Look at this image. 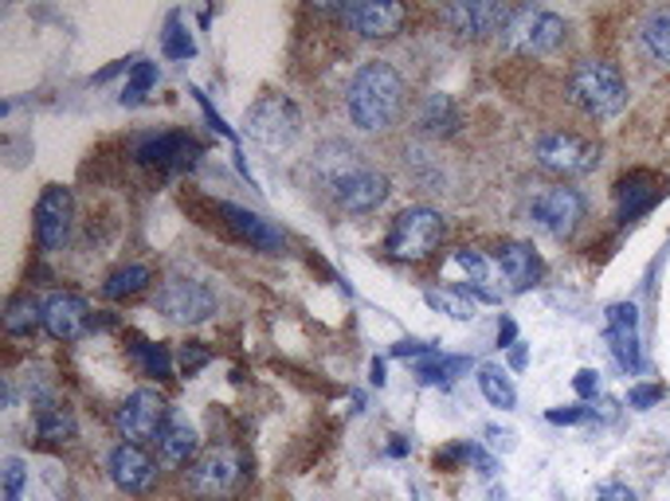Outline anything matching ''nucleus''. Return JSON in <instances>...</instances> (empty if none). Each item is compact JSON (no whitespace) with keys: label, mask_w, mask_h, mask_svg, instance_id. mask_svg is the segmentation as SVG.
<instances>
[{"label":"nucleus","mask_w":670,"mask_h":501,"mask_svg":"<svg viewBox=\"0 0 670 501\" xmlns=\"http://www.w3.org/2000/svg\"><path fill=\"white\" fill-rule=\"evenodd\" d=\"M0 478H4V501H20V498H24V485H28L24 459L9 454V459H4V470H0Z\"/></svg>","instance_id":"nucleus-34"},{"label":"nucleus","mask_w":670,"mask_h":501,"mask_svg":"<svg viewBox=\"0 0 670 501\" xmlns=\"http://www.w3.org/2000/svg\"><path fill=\"white\" fill-rule=\"evenodd\" d=\"M459 126V110L447 94H428L420 107V130L439 138V133H451Z\"/></svg>","instance_id":"nucleus-26"},{"label":"nucleus","mask_w":670,"mask_h":501,"mask_svg":"<svg viewBox=\"0 0 670 501\" xmlns=\"http://www.w3.org/2000/svg\"><path fill=\"white\" fill-rule=\"evenodd\" d=\"M204 364H208V349H200L197 341L181 349V369L189 372V377H192V372H197V369H204Z\"/></svg>","instance_id":"nucleus-36"},{"label":"nucleus","mask_w":670,"mask_h":501,"mask_svg":"<svg viewBox=\"0 0 670 501\" xmlns=\"http://www.w3.org/2000/svg\"><path fill=\"white\" fill-rule=\"evenodd\" d=\"M153 310L181 325H200L216 313V294L197 279H166L153 294Z\"/></svg>","instance_id":"nucleus-10"},{"label":"nucleus","mask_w":670,"mask_h":501,"mask_svg":"<svg viewBox=\"0 0 670 501\" xmlns=\"http://www.w3.org/2000/svg\"><path fill=\"white\" fill-rule=\"evenodd\" d=\"M220 216H223V223L236 231V236L243 239V243H251L256 251H282V231H274L271 223L263 220V216H256V212H248V208H236V204H220Z\"/></svg>","instance_id":"nucleus-21"},{"label":"nucleus","mask_w":670,"mask_h":501,"mask_svg":"<svg viewBox=\"0 0 670 501\" xmlns=\"http://www.w3.org/2000/svg\"><path fill=\"white\" fill-rule=\"evenodd\" d=\"M161 48H166L169 59H192V56H197V43H192L189 28L181 24V17H169L166 36H161Z\"/></svg>","instance_id":"nucleus-32"},{"label":"nucleus","mask_w":670,"mask_h":501,"mask_svg":"<svg viewBox=\"0 0 670 501\" xmlns=\"http://www.w3.org/2000/svg\"><path fill=\"white\" fill-rule=\"evenodd\" d=\"M572 388H577V395H584V400H592L596 388H600V380H596V372H592V369H580V372H577V380H572Z\"/></svg>","instance_id":"nucleus-38"},{"label":"nucleus","mask_w":670,"mask_h":501,"mask_svg":"<svg viewBox=\"0 0 670 501\" xmlns=\"http://www.w3.org/2000/svg\"><path fill=\"white\" fill-rule=\"evenodd\" d=\"M513 333H518V325H513L510 318H502V325H498V341H502V345H513Z\"/></svg>","instance_id":"nucleus-40"},{"label":"nucleus","mask_w":670,"mask_h":501,"mask_svg":"<svg viewBox=\"0 0 670 501\" xmlns=\"http://www.w3.org/2000/svg\"><path fill=\"white\" fill-rule=\"evenodd\" d=\"M133 157H138L141 164L161 169V173H181V169L197 164L200 146H197V138H189V133L166 130V133H149V138H141L138 149H133Z\"/></svg>","instance_id":"nucleus-15"},{"label":"nucleus","mask_w":670,"mask_h":501,"mask_svg":"<svg viewBox=\"0 0 670 501\" xmlns=\"http://www.w3.org/2000/svg\"><path fill=\"white\" fill-rule=\"evenodd\" d=\"M91 325V305L87 298L71 294V290H59L43 302V329H48L56 341H79Z\"/></svg>","instance_id":"nucleus-17"},{"label":"nucleus","mask_w":670,"mask_h":501,"mask_svg":"<svg viewBox=\"0 0 670 501\" xmlns=\"http://www.w3.org/2000/svg\"><path fill=\"white\" fill-rule=\"evenodd\" d=\"M408 82L384 59H369L353 71L346 91V114L349 122L361 133H381L389 126H397V118L404 114Z\"/></svg>","instance_id":"nucleus-2"},{"label":"nucleus","mask_w":670,"mask_h":501,"mask_svg":"<svg viewBox=\"0 0 670 501\" xmlns=\"http://www.w3.org/2000/svg\"><path fill=\"white\" fill-rule=\"evenodd\" d=\"M158 82V63H149V59H138L130 67V79H126V91H122V102H141L146 91Z\"/></svg>","instance_id":"nucleus-33"},{"label":"nucleus","mask_w":670,"mask_h":501,"mask_svg":"<svg viewBox=\"0 0 670 501\" xmlns=\"http://www.w3.org/2000/svg\"><path fill=\"white\" fill-rule=\"evenodd\" d=\"M533 161L553 177H584L600 164V146L580 133L549 130L533 141Z\"/></svg>","instance_id":"nucleus-6"},{"label":"nucleus","mask_w":670,"mask_h":501,"mask_svg":"<svg viewBox=\"0 0 670 501\" xmlns=\"http://www.w3.org/2000/svg\"><path fill=\"white\" fill-rule=\"evenodd\" d=\"M369 372H372V384L381 388V384H384V364H381V361H372V369H369Z\"/></svg>","instance_id":"nucleus-41"},{"label":"nucleus","mask_w":670,"mask_h":501,"mask_svg":"<svg viewBox=\"0 0 670 501\" xmlns=\"http://www.w3.org/2000/svg\"><path fill=\"white\" fill-rule=\"evenodd\" d=\"M114 428H118V435H122L126 443H133V447L158 443L161 431L169 428V403H166V395L153 392V388H138V392H130L122 403H118Z\"/></svg>","instance_id":"nucleus-7"},{"label":"nucleus","mask_w":670,"mask_h":501,"mask_svg":"<svg viewBox=\"0 0 670 501\" xmlns=\"http://www.w3.org/2000/svg\"><path fill=\"white\" fill-rule=\"evenodd\" d=\"M494 263L498 271L506 274V282H510V290H530L541 282V274H546V263H541V255L533 251L530 243H518V239H510V243H502L494 251Z\"/></svg>","instance_id":"nucleus-19"},{"label":"nucleus","mask_w":670,"mask_h":501,"mask_svg":"<svg viewBox=\"0 0 670 501\" xmlns=\"http://www.w3.org/2000/svg\"><path fill=\"white\" fill-rule=\"evenodd\" d=\"M428 305L439 313H447V318L456 321H471L474 318V302L467 294H459V290H428Z\"/></svg>","instance_id":"nucleus-30"},{"label":"nucleus","mask_w":670,"mask_h":501,"mask_svg":"<svg viewBox=\"0 0 670 501\" xmlns=\"http://www.w3.org/2000/svg\"><path fill=\"white\" fill-rule=\"evenodd\" d=\"M338 17L361 40H392L404 28L408 9L404 4H392V0H361V4H341Z\"/></svg>","instance_id":"nucleus-14"},{"label":"nucleus","mask_w":670,"mask_h":501,"mask_svg":"<svg viewBox=\"0 0 670 501\" xmlns=\"http://www.w3.org/2000/svg\"><path fill=\"white\" fill-rule=\"evenodd\" d=\"M467 369H471L467 357H431V361L416 364V377H420L423 384H447V380H456L459 372H467Z\"/></svg>","instance_id":"nucleus-29"},{"label":"nucleus","mask_w":670,"mask_h":501,"mask_svg":"<svg viewBox=\"0 0 670 501\" xmlns=\"http://www.w3.org/2000/svg\"><path fill=\"white\" fill-rule=\"evenodd\" d=\"M240 474H243L240 459H236L232 451H208V454H200V459L189 467V478H184V485H189L192 498L220 501V498H228V493L236 490Z\"/></svg>","instance_id":"nucleus-13"},{"label":"nucleus","mask_w":670,"mask_h":501,"mask_svg":"<svg viewBox=\"0 0 670 501\" xmlns=\"http://www.w3.org/2000/svg\"><path fill=\"white\" fill-rule=\"evenodd\" d=\"M149 282H153V271H149L146 263H130V267H118V271L102 282V294H107L110 302H122V298L141 294Z\"/></svg>","instance_id":"nucleus-25"},{"label":"nucleus","mask_w":670,"mask_h":501,"mask_svg":"<svg viewBox=\"0 0 670 501\" xmlns=\"http://www.w3.org/2000/svg\"><path fill=\"white\" fill-rule=\"evenodd\" d=\"M662 192H667V181L654 177V173H647V169H636V173L620 177V184H616L620 220H636V216L651 212V208L662 200Z\"/></svg>","instance_id":"nucleus-20"},{"label":"nucleus","mask_w":670,"mask_h":501,"mask_svg":"<svg viewBox=\"0 0 670 501\" xmlns=\"http://www.w3.org/2000/svg\"><path fill=\"white\" fill-rule=\"evenodd\" d=\"M71 223H74V197L63 184H48L36 200V243L40 251L56 255L63 251L67 239H71Z\"/></svg>","instance_id":"nucleus-12"},{"label":"nucleus","mask_w":670,"mask_h":501,"mask_svg":"<svg viewBox=\"0 0 670 501\" xmlns=\"http://www.w3.org/2000/svg\"><path fill=\"white\" fill-rule=\"evenodd\" d=\"M110 478H114V485L126 493H149L158 485V462L149 459L146 447L118 443L114 451H110Z\"/></svg>","instance_id":"nucleus-18"},{"label":"nucleus","mask_w":670,"mask_h":501,"mask_svg":"<svg viewBox=\"0 0 670 501\" xmlns=\"http://www.w3.org/2000/svg\"><path fill=\"white\" fill-rule=\"evenodd\" d=\"M161 467H192L200 454V435L189 420H169V428L158 439Z\"/></svg>","instance_id":"nucleus-22"},{"label":"nucleus","mask_w":670,"mask_h":501,"mask_svg":"<svg viewBox=\"0 0 670 501\" xmlns=\"http://www.w3.org/2000/svg\"><path fill=\"white\" fill-rule=\"evenodd\" d=\"M639 36H643L647 56H651L659 67H670V4H667V9H651V12H647L643 28H639Z\"/></svg>","instance_id":"nucleus-23"},{"label":"nucleus","mask_w":670,"mask_h":501,"mask_svg":"<svg viewBox=\"0 0 670 501\" xmlns=\"http://www.w3.org/2000/svg\"><path fill=\"white\" fill-rule=\"evenodd\" d=\"M580 420H588V411L584 408H557V411H549V423H580Z\"/></svg>","instance_id":"nucleus-39"},{"label":"nucleus","mask_w":670,"mask_h":501,"mask_svg":"<svg viewBox=\"0 0 670 501\" xmlns=\"http://www.w3.org/2000/svg\"><path fill=\"white\" fill-rule=\"evenodd\" d=\"M479 388H482V395H487L490 408L510 411L513 403H518V392H513L510 377H506L498 364H482V369H479Z\"/></svg>","instance_id":"nucleus-28"},{"label":"nucleus","mask_w":670,"mask_h":501,"mask_svg":"<svg viewBox=\"0 0 670 501\" xmlns=\"http://www.w3.org/2000/svg\"><path fill=\"white\" fill-rule=\"evenodd\" d=\"M133 357H138V364L146 369V377H169L173 372V357H169L166 345H153V341H138L133 345Z\"/></svg>","instance_id":"nucleus-31"},{"label":"nucleus","mask_w":670,"mask_h":501,"mask_svg":"<svg viewBox=\"0 0 670 501\" xmlns=\"http://www.w3.org/2000/svg\"><path fill=\"white\" fill-rule=\"evenodd\" d=\"M243 130H248V138L256 141V146L279 153V149L294 146V138L302 133V114H298L294 102L282 99V94H263V99L248 110V118H243Z\"/></svg>","instance_id":"nucleus-5"},{"label":"nucleus","mask_w":670,"mask_h":501,"mask_svg":"<svg viewBox=\"0 0 670 501\" xmlns=\"http://www.w3.org/2000/svg\"><path fill=\"white\" fill-rule=\"evenodd\" d=\"M43 325V302L32 294H20L9 302V313H4V329H9L12 338H28L36 329Z\"/></svg>","instance_id":"nucleus-27"},{"label":"nucleus","mask_w":670,"mask_h":501,"mask_svg":"<svg viewBox=\"0 0 670 501\" xmlns=\"http://www.w3.org/2000/svg\"><path fill=\"white\" fill-rule=\"evenodd\" d=\"M596 501H639V498H636V490H631V485L608 482V485H600V490H596Z\"/></svg>","instance_id":"nucleus-37"},{"label":"nucleus","mask_w":670,"mask_h":501,"mask_svg":"<svg viewBox=\"0 0 670 501\" xmlns=\"http://www.w3.org/2000/svg\"><path fill=\"white\" fill-rule=\"evenodd\" d=\"M314 173L322 177L326 192H333L338 208H341V212H349V216L377 212V208H381L384 200H389V192H392L389 177H384L381 169L364 164L361 153H357L353 146H341V141L318 149Z\"/></svg>","instance_id":"nucleus-1"},{"label":"nucleus","mask_w":670,"mask_h":501,"mask_svg":"<svg viewBox=\"0 0 670 501\" xmlns=\"http://www.w3.org/2000/svg\"><path fill=\"white\" fill-rule=\"evenodd\" d=\"M530 216L546 236L553 239H572L584 220V197L569 184H553V189L538 192L530 204Z\"/></svg>","instance_id":"nucleus-11"},{"label":"nucleus","mask_w":670,"mask_h":501,"mask_svg":"<svg viewBox=\"0 0 670 501\" xmlns=\"http://www.w3.org/2000/svg\"><path fill=\"white\" fill-rule=\"evenodd\" d=\"M569 99L588 118H616L628 102V82L608 59H580L569 71Z\"/></svg>","instance_id":"nucleus-3"},{"label":"nucleus","mask_w":670,"mask_h":501,"mask_svg":"<svg viewBox=\"0 0 670 501\" xmlns=\"http://www.w3.org/2000/svg\"><path fill=\"white\" fill-rule=\"evenodd\" d=\"M36 435H40L43 443H67V439L74 435V415L63 403L43 400L40 408H36Z\"/></svg>","instance_id":"nucleus-24"},{"label":"nucleus","mask_w":670,"mask_h":501,"mask_svg":"<svg viewBox=\"0 0 670 501\" xmlns=\"http://www.w3.org/2000/svg\"><path fill=\"white\" fill-rule=\"evenodd\" d=\"M604 333H608V345H612L616 361H620V369H628V372L643 369V349H639V310H636V305H631V302L608 305Z\"/></svg>","instance_id":"nucleus-16"},{"label":"nucleus","mask_w":670,"mask_h":501,"mask_svg":"<svg viewBox=\"0 0 670 501\" xmlns=\"http://www.w3.org/2000/svg\"><path fill=\"white\" fill-rule=\"evenodd\" d=\"M659 400H662V384H636L628 392V403H631V408H639V411L651 408V403H659Z\"/></svg>","instance_id":"nucleus-35"},{"label":"nucleus","mask_w":670,"mask_h":501,"mask_svg":"<svg viewBox=\"0 0 670 501\" xmlns=\"http://www.w3.org/2000/svg\"><path fill=\"white\" fill-rule=\"evenodd\" d=\"M447 236V220L428 204L404 208V212L392 220L389 236H384V251H389L397 263H423L439 251Z\"/></svg>","instance_id":"nucleus-4"},{"label":"nucleus","mask_w":670,"mask_h":501,"mask_svg":"<svg viewBox=\"0 0 670 501\" xmlns=\"http://www.w3.org/2000/svg\"><path fill=\"white\" fill-rule=\"evenodd\" d=\"M510 4H498V0H456V4H443L439 20L463 40H490V36H502L506 24L513 20Z\"/></svg>","instance_id":"nucleus-9"},{"label":"nucleus","mask_w":670,"mask_h":501,"mask_svg":"<svg viewBox=\"0 0 670 501\" xmlns=\"http://www.w3.org/2000/svg\"><path fill=\"white\" fill-rule=\"evenodd\" d=\"M564 32H569V24L557 12L518 9L510 24H506L502 43L513 56H549V51H557L564 43Z\"/></svg>","instance_id":"nucleus-8"}]
</instances>
